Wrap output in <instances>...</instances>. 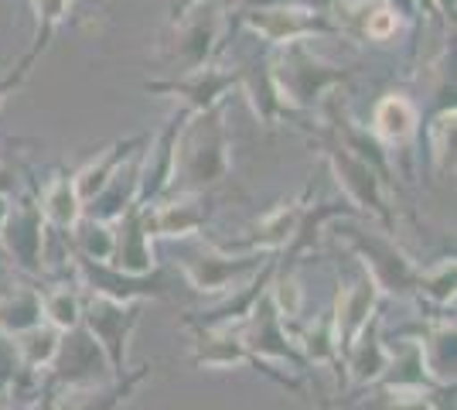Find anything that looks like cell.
<instances>
[{
  "instance_id": "1",
  "label": "cell",
  "mask_w": 457,
  "mask_h": 410,
  "mask_svg": "<svg viewBox=\"0 0 457 410\" xmlns=\"http://www.w3.org/2000/svg\"><path fill=\"white\" fill-rule=\"evenodd\" d=\"M232 168V140L226 130V110L215 106L209 113H185L174 147V181L171 192H205L226 181Z\"/></svg>"
},
{
  "instance_id": "2",
  "label": "cell",
  "mask_w": 457,
  "mask_h": 410,
  "mask_svg": "<svg viewBox=\"0 0 457 410\" xmlns=\"http://www.w3.org/2000/svg\"><path fill=\"white\" fill-rule=\"evenodd\" d=\"M270 72H273V82H277L290 113L311 110L324 93H331L335 86H342L345 79L352 76L348 69H338V65H328L324 59H318L307 41L284 45L280 55L270 59Z\"/></svg>"
},
{
  "instance_id": "3",
  "label": "cell",
  "mask_w": 457,
  "mask_h": 410,
  "mask_svg": "<svg viewBox=\"0 0 457 410\" xmlns=\"http://www.w3.org/2000/svg\"><path fill=\"white\" fill-rule=\"evenodd\" d=\"M239 339H243V346L246 352L253 356V366H260V370L267 372L270 380H277V383H284L290 390H301L294 380H287V376H277V372L270 370L267 363H287L290 370H304V356L297 349V342L290 339L287 332V322L277 314L273 308V301H270V294L260 297V305L253 308L246 322L239 325Z\"/></svg>"
},
{
  "instance_id": "4",
  "label": "cell",
  "mask_w": 457,
  "mask_h": 410,
  "mask_svg": "<svg viewBox=\"0 0 457 410\" xmlns=\"http://www.w3.org/2000/svg\"><path fill=\"white\" fill-rule=\"evenodd\" d=\"M324 157L335 172V181L345 192V202L355 209V213L376 215L386 233H393V209H389V198H386V178L365 164L362 157H355L345 144H338L335 137L324 140Z\"/></svg>"
},
{
  "instance_id": "5",
  "label": "cell",
  "mask_w": 457,
  "mask_h": 410,
  "mask_svg": "<svg viewBox=\"0 0 457 410\" xmlns=\"http://www.w3.org/2000/svg\"><path fill=\"white\" fill-rule=\"evenodd\" d=\"M273 254H256V250H222L209 247L202 254L181 256V273L191 291L198 294H228L239 284H246L253 273L267 267Z\"/></svg>"
},
{
  "instance_id": "6",
  "label": "cell",
  "mask_w": 457,
  "mask_h": 410,
  "mask_svg": "<svg viewBox=\"0 0 457 410\" xmlns=\"http://www.w3.org/2000/svg\"><path fill=\"white\" fill-rule=\"evenodd\" d=\"M140 308L144 305H123V301H110V297L82 291V329L93 335L96 346L103 349L113 376L130 372L127 370V349H130L134 329L140 325Z\"/></svg>"
},
{
  "instance_id": "7",
  "label": "cell",
  "mask_w": 457,
  "mask_h": 410,
  "mask_svg": "<svg viewBox=\"0 0 457 410\" xmlns=\"http://www.w3.org/2000/svg\"><path fill=\"white\" fill-rule=\"evenodd\" d=\"M147 93H161L168 99L181 103V113H209L215 106H222L232 89H239V69H219V65H202L181 72L178 79H164V82H147Z\"/></svg>"
},
{
  "instance_id": "8",
  "label": "cell",
  "mask_w": 457,
  "mask_h": 410,
  "mask_svg": "<svg viewBox=\"0 0 457 410\" xmlns=\"http://www.w3.org/2000/svg\"><path fill=\"white\" fill-rule=\"evenodd\" d=\"M72 267L79 277V291L99 294V297H110V301H123V305H144L154 297H164L168 284L161 271L151 273H120L110 264H96L86 256L72 254Z\"/></svg>"
},
{
  "instance_id": "9",
  "label": "cell",
  "mask_w": 457,
  "mask_h": 410,
  "mask_svg": "<svg viewBox=\"0 0 457 410\" xmlns=\"http://www.w3.org/2000/svg\"><path fill=\"white\" fill-rule=\"evenodd\" d=\"M48 383L55 390H72V387H96V383H106L113 380L110 363L103 349L96 346V339L82 325L72 332H62V346H58L55 359L48 366Z\"/></svg>"
},
{
  "instance_id": "10",
  "label": "cell",
  "mask_w": 457,
  "mask_h": 410,
  "mask_svg": "<svg viewBox=\"0 0 457 410\" xmlns=\"http://www.w3.org/2000/svg\"><path fill=\"white\" fill-rule=\"evenodd\" d=\"M243 24L253 35L270 41L273 48H284L294 41H311L318 35H342L335 28V21L314 14L301 4H277V7H256V11H243Z\"/></svg>"
},
{
  "instance_id": "11",
  "label": "cell",
  "mask_w": 457,
  "mask_h": 410,
  "mask_svg": "<svg viewBox=\"0 0 457 410\" xmlns=\"http://www.w3.org/2000/svg\"><path fill=\"white\" fill-rule=\"evenodd\" d=\"M342 233L359 250L362 271L376 280L379 294H413L420 267L403 254L389 236H365L359 230H342Z\"/></svg>"
},
{
  "instance_id": "12",
  "label": "cell",
  "mask_w": 457,
  "mask_h": 410,
  "mask_svg": "<svg viewBox=\"0 0 457 410\" xmlns=\"http://www.w3.org/2000/svg\"><path fill=\"white\" fill-rule=\"evenodd\" d=\"M0 239H4V247H7V254L21 273L38 277L45 271V219L38 213V202L11 205Z\"/></svg>"
},
{
  "instance_id": "13",
  "label": "cell",
  "mask_w": 457,
  "mask_h": 410,
  "mask_svg": "<svg viewBox=\"0 0 457 410\" xmlns=\"http://www.w3.org/2000/svg\"><path fill=\"white\" fill-rule=\"evenodd\" d=\"M379 297L382 294L376 288V280L365 271H359L355 280L342 284V291L335 297V308H331V325H335V339H338V352L342 356L355 342V335L379 314Z\"/></svg>"
},
{
  "instance_id": "14",
  "label": "cell",
  "mask_w": 457,
  "mask_h": 410,
  "mask_svg": "<svg viewBox=\"0 0 457 410\" xmlns=\"http://www.w3.org/2000/svg\"><path fill=\"white\" fill-rule=\"evenodd\" d=\"M185 123V113L174 117L161 134L147 140L140 151V181H137V202L140 205H154L171 192L174 181V147H178V130Z\"/></svg>"
},
{
  "instance_id": "15",
  "label": "cell",
  "mask_w": 457,
  "mask_h": 410,
  "mask_svg": "<svg viewBox=\"0 0 457 410\" xmlns=\"http://www.w3.org/2000/svg\"><path fill=\"white\" fill-rule=\"evenodd\" d=\"M144 222L151 239H185L205 230L209 222V209L202 202V192H178V196H164L154 205H144Z\"/></svg>"
},
{
  "instance_id": "16",
  "label": "cell",
  "mask_w": 457,
  "mask_h": 410,
  "mask_svg": "<svg viewBox=\"0 0 457 410\" xmlns=\"http://www.w3.org/2000/svg\"><path fill=\"white\" fill-rule=\"evenodd\" d=\"M222 24H226L222 11H209V14L191 11L188 18L174 24L178 28V38H174V48H171V62L181 65V72L209 65L212 55L219 52V41H222Z\"/></svg>"
},
{
  "instance_id": "17",
  "label": "cell",
  "mask_w": 457,
  "mask_h": 410,
  "mask_svg": "<svg viewBox=\"0 0 457 410\" xmlns=\"http://www.w3.org/2000/svg\"><path fill=\"white\" fill-rule=\"evenodd\" d=\"M116 247L110 267H116L120 273H151L157 271V260H154V239L147 233V222H144V205L134 202L127 213L113 222Z\"/></svg>"
},
{
  "instance_id": "18",
  "label": "cell",
  "mask_w": 457,
  "mask_h": 410,
  "mask_svg": "<svg viewBox=\"0 0 457 410\" xmlns=\"http://www.w3.org/2000/svg\"><path fill=\"white\" fill-rule=\"evenodd\" d=\"M154 366H140L134 372H123L113 376L106 383H96V387H72V390H58V410H123L130 404Z\"/></svg>"
},
{
  "instance_id": "19",
  "label": "cell",
  "mask_w": 457,
  "mask_h": 410,
  "mask_svg": "<svg viewBox=\"0 0 457 410\" xmlns=\"http://www.w3.org/2000/svg\"><path fill=\"white\" fill-rule=\"evenodd\" d=\"M389 352L393 349L382 342L379 314H376L362 332L355 335V342H352L342 356L352 387H376V383L382 380V372H386V366H389Z\"/></svg>"
},
{
  "instance_id": "20",
  "label": "cell",
  "mask_w": 457,
  "mask_h": 410,
  "mask_svg": "<svg viewBox=\"0 0 457 410\" xmlns=\"http://www.w3.org/2000/svg\"><path fill=\"white\" fill-rule=\"evenodd\" d=\"M239 89L246 93L253 113H256V120H260L267 130H273V127H280V123H287V120L294 117V113L287 110L277 82H273L270 62H253L246 69H239Z\"/></svg>"
},
{
  "instance_id": "21",
  "label": "cell",
  "mask_w": 457,
  "mask_h": 410,
  "mask_svg": "<svg viewBox=\"0 0 457 410\" xmlns=\"http://www.w3.org/2000/svg\"><path fill=\"white\" fill-rule=\"evenodd\" d=\"M372 137L379 140L382 147H406L420 130V113L417 106L403 93H386L372 110Z\"/></svg>"
},
{
  "instance_id": "22",
  "label": "cell",
  "mask_w": 457,
  "mask_h": 410,
  "mask_svg": "<svg viewBox=\"0 0 457 410\" xmlns=\"http://www.w3.org/2000/svg\"><path fill=\"white\" fill-rule=\"evenodd\" d=\"M191 359L202 370H239L246 363L253 366V356L239 339V325L236 329H195Z\"/></svg>"
},
{
  "instance_id": "23",
  "label": "cell",
  "mask_w": 457,
  "mask_h": 410,
  "mask_svg": "<svg viewBox=\"0 0 457 410\" xmlns=\"http://www.w3.org/2000/svg\"><path fill=\"white\" fill-rule=\"evenodd\" d=\"M301 213H304L301 202L277 205L273 213H267L253 230H249L246 239H239L236 247H222V250H256V254H277V250H287L290 239H294V233H297Z\"/></svg>"
},
{
  "instance_id": "24",
  "label": "cell",
  "mask_w": 457,
  "mask_h": 410,
  "mask_svg": "<svg viewBox=\"0 0 457 410\" xmlns=\"http://www.w3.org/2000/svg\"><path fill=\"white\" fill-rule=\"evenodd\" d=\"M144 144H147V137L116 140V144H110L103 155H96L89 164H82L79 172H72V181H76V192H79V198H82V205H89V202L113 181V175L123 168V161L134 155L137 147H144Z\"/></svg>"
},
{
  "instance_id": "25",
  "label": "cell",
  "mask_w": 457,
  "mask_h": 410,
  "mask_svg": "<svg viewBox=\"0 0 457 410\" xmlns=\"http://www.w3.org/2000/svg\"><path fill=\"white\" fill-rule=\"evenodd\" d=\"M38 213L45 219V226H52L58 233H69L82 219V198L76 192L72 172H55V178L41 188Z\"/></svg>"
},
{
  "instance_id": "26",
  "label": "cell",
  "mask_w": 457,
  "mask_h": 410,
  "mask_svg": "<svg viewBox=\"0 0 457 410\" xmlns=\"http://www.w3.org/2000/svg\"><path fill=\"white\" fill-rule=\"evenodd\" d=\"M376 387H389V390H437L440 383H434V376L427 372L420 339H406L400 349L389 352V366H386Z\"/></svg>"
},
{
  "instance_id": "27",
  "label": "cell",
  "mask_w": 457,
  "mask_h": 410,
  "mask_svg": "<svg viewBox=\"0 0 457 410\" xmlns=\"http://www.w3.org/2000/svg\"><path fill=\"white\" fill-rule=\"evenodd\" d=\"M11 346H14V359H18V370L24 372H41L52 366L58 346H62V332L52 329L48 322H38L24 332L11 335Z\"/></svg>"
},
{
  "instance_id": "28",
  "label": "cell",
  "mask_w": 457,
  "mask_h": 410,
  "mask_svg": "<svg viewBox=\"0 0 457 410\" xmlns=\"http://www.w3.org/2000/svg\"><path fill=\"white\" fill-rule=\"evenodd\" d=\"M427 372L440 387H454V318H437L430 332L420 339Z\"/></svg>"
},
{
  "instance_id": "29",
  "label": "cell",
  "mask_w": 457,
  "mask_h": 410,
  "mask_svg": "<svg viewBox=\"0 0 457 410\" xmlns=\"http://www.w3.org/2000/svg\"><path fill=\"white\" fill-rule=\"evenodd\" d=\"M69 233H72V254L86 256V260H96V264H110V260H113V247H116L113 222L82 215Z\"/></svg>"
},
{
  "instance_id": "30",
  "label": "cell",
  "mask_w": 457,
  "mask_h": 410,
  "mask_svg": "<svg viewBox=\"0 0 457 410\" xmlns=\"http://www.w3.org/2000/svg\"><path fill=\"white\" fill-rule=\"evenodd\" d=\"M41 322L58 332H72L82 325V291L76 284H55L52 291H41Z\"/></svg>"
},
{
  "instance_id": "31",
  "label": "cell",
  "mask_w": 457,
  "mask_h": 410,
  "mask_svg": "<svg viewBox=\"0 0 457 410\" xmlns=\"http://www.w3.org/2000/svg\"><path fill=\"white\" fill-rule=\"evenodd\" d=\"M297 349L304 356V363L311 366H342V352H338V339H335V325H331V312H321V318H314L307 325V332L301 339H294Z\"/></svg>"
},
{
  "instance_id": "32",
  "label": "cell",
  "mask_w": 457,
  "mask_h": 410,
  "mask_svg": "<svg viewBox=\"0 0 457 410\" xmlns=\"http://www.w3.org/2000/svg\"><path fill=\"white\" fill-rule=\"evenodd\" d=\"M41 322V291L18 288L0 297V335H18Z\"/></svg>"
},
{
  "instance_id": "33",
  "label": "cell",
  "mask_w": 457,
  "mask_h": 410,
  "mask_svg": "<svg viewBox=\"0 0 457 410\" xmlns=\"http://www.w3.org/2000/svg\"><path fill=\"white\" fill-rule=\"evenodd\" d=\"M454 130H457V113L454 103L444 106L437 117L427 123V147H430V161L440 175H447L454 168Z\"/></svg>"
},
{
  "instance_id": "34",
  "label": "cell",
  "mask_w": 457,
  "mask_h": 410,
  "mask_svg": "<svg viewBox=\"0 0 457 410\" xmlns=\"http://www.w3.org/2000/svg\"><path fill=\"white\" fill-rule=\"evenodd\" d=\"M413 291L427 301H434L437 308H451L454 305V260L444 256L430 267H420L417 271V288Z\"/></svg>"
},
{
  "instance_id": "35",
  "label": "cell",
  "mask_w": 457,
  "mask_h": 410,
  "mask_svg": "<svg viewBox=\"0 0 457 410\" xmlns=\"http://www.w3.org/2000/svg\"><path fill=\"white\" fill-rule=\"evenodd\" d=\"M48 41H52V35H41V31H38V41H35V48H31V52H28V55H24V59H21L18 65H14V72H7V76L0 79V106H4V99L11 96V93H14V89L21 86V82L28 79L31 65H35L41 52L48 48Z\"/></svg>"
},
{
  "instance_id": "36",
  "label": "cell",
  "mask_w": 457,
  "mask_h": 410,
  "mask_svg": "<svg viewBox=\"0 0 457 410\" xmlns=\"http://www.w3.org/2000/svg\"><path fill=\"white\" fill-rule=\"evenodd\" d=\"M35 14H38V31L41 35H55V28L69 14V0H31Z\"/></svg>"
},
{
  "instance_id": "37",
  "label": "cell",
  "mask_w": 457,
  "mask_h": 410,
  "mask_svg": "<svg viewBox=\"0 0 457 410\" xmlns=\"http://www.w3.org/2000/svg\"><path fill=\"white\" fill-rule=\"evenodd\" d=\"M18 372V359H14V346L7 335H0V387Z\"/></svg>"
},
{
  "instance_id": "38",
  "label": "cell",
  "mask_w": 457,
  "mask_h": 410,
  "mask_svg": "<svg viewBox=\"0 0 457 410\" xmlns=\"http://www.w3.org/2000/svg\"><path fill=\"white\" fill-rule=\"evenodd\" d=\"M18 192V168L11 161H0V198H11Z\"/></svg>"
},
{
  "instance_id": "39",
  "label": "cell",
  "mask_w": 457,
  "mask_h": 410,
  "mask_svg": "<svg viewBox=\"0 0 457 410\" xmlns=\"http://www.w3.org/2000/svg\"><path fill=\"white\" fill-rule=\"evenodd\" d=\"M28 410H58V390L52 387V383H45V390L38 393V400H35Z\"/></svg>"
},
{
  "instance_id": "40",
  "label": "cell",
  "mask_w": 457,
  "mask_h": 410,
  "mask_svg": "<svg viewBox=\"0 0 457 410\" xmlns=\"http://www.w3.org/2000/svg\"><path fill=\"white\" fill-rule=\"evenodd\" d=\"M198 4H202V0H171V24L185 21L191 11H198Z\"/></svg>"
},
{
  "instance_id": "41",
  "label": "cell",
  "mask_w": 457,
  "mask_h": 410,
  "mask_svg": "<svg viewBox=\"0 0 457 410\" xmlns=\"http://www.w3.org/2000/svg\"><path fill=\"white\" fill-rule=\"evenodd\" d=\"M434 14H440L447 24H454V0H434Z\"/></svg>"
},
{
  "instance_id": "42",
  "label": "cell",
  "mask_w": 457,
  "mask_h": 410,
  "mask_svg": "<svg viewBox=\"0 0 457 410\" xmlns=\"http://www.w3.org/2000/svg\"><path fill=\"white\" fill-rule=\"evenodd\" d=\"M246 11H256V7H277V4H294V0H243Z\"/></svg>"
},
{
  "instance_id": "43",
  "label": "cell",
  "mask_w": 457,
  "mask_h": 410,
  "mask_svg": "<svg viewBox=\"0 0 457 410\" xmlns=\"http://www.w3.org/2000/svg\"><path fill=\"white\" fill-rule=\"evenodd\" d=\"M7 215H11V198H0V230H4Z\"/></svg>"
},
{
  "instance_id": "44",
  "label": "cell",
  "mask_w": 457,
  "mask_h": 410,
  "mask_svg": "<svg viewBox=\"0 0 457 410\" xmlns=\"http://www.w3.org/2000/svg\"><path fill=\"white\" fill-rule=\"evenodd\" d=\"M321 410H335V404H331V400H321Z\"/></svg>"
},
{
  "instance_id": "45",
  "label": "cell",
  "mask_w": 457,
  "mask_h": 410,
  "mask_svg": "<svg viewBox=\"0 0 457 410\" xmlns=\"http://www.w3.org/2000/svg\"><path fill=\"white\" fill-rule=\"evenodd\" d=\"M0 410H4V407H0Z\"/></svg>"
}]
</instances>
